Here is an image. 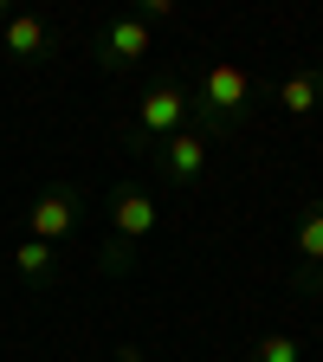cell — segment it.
I'll list each match as a JSON object with an SVG mask.
<instances>
[{
    "label": "cell",
    "instance_id": "cell-5",
    "mask_svg": "<svg viewBox=\"0 0 323 362\" xmlns=\"http://www.w3.org/2000/svg\"><path fill=\"white\" fill-rule=\"evenodd\" d=\"M78 220H84V194L78 188H45L33 207H26V240H45V246H59L65 233H78Z\"/></svg>",
    "mask_w": 323,
    "mask_h": 362
},
{
    "label": "cell",
    "instance_id": "cell-10",
    "mask_svg": "<svg viewBox=\"0 0 323 362\" xmlns=\"http://www.w3.org/2000/svg\"><path fill=\"white\" fill-rule=\"evenodd\" d=\"M13 272H20V285H52V279H59V246L20 240V246H13Z\"/></svg>",
    "mask_w": 323,
    "mask_h": 362
},
{
    "label": "cell",
    "instance_id": "cell-9",
    "mask_svg": "<svg viewBox=\"0 0 323 362\" xmlns=\"http://www.w3.org/2000/svg\"><path fill=\"white\" fill-rule=\"evenodd\" d=\"M271 98H278V110H291V117H317V110H323V65H298V71H285Z\"/></svg>",
    "mask_w": 323,
    "mask_h": 362
},
{
    "label": "cell",
    "instance_id": "cell-3",
    "mask_svg": "<svg viewBox=\"0 0 323 362\" xmlns=\"http://www.w3.org/2000/svg\"><path fill=\"white\" fill-rule=\"evenodd\" d=\"M291 291L298 298H323V194L298 207V226H291Z\"/></svg>",
    "mask_w": 323,
    "mask_h": 362
},
{
    "label": "cell",
    "instance_id": "cell-11",
    "mask_svg": "<svg viewBox=\"0 0 323 362\" xmlns=\"http://www.w3.org/2000/svg\"><path fill=\"white\" fill-rule=\"evenodd\" d=\"M246 362H304V343L285 337V330H271V337H259V343L246 349Z\"/></svg>",
    "mask_w": 323,
    "mask_h": 362
},
{
    "label": "cell",
    "instance_id": "cell-8",
    "mask_svg": "<svg viewBox=\"0 0 323 362\" xmlns=\"http://www.w3.org/2000/svg\"><path fill=\"white\" fill-rule=\"evenodd\" d=\"M90 52H98L104 71H129V65H143V52H149V26L136 20V13H117V20L98 33V45H90Z\"/></svg>",
    "mask_w": 323,
    "mask_h": 362
},
{
    "label": "cell",
    "instance_id": "cell-12",
    "mask_svg": "<svg viewBox=\"0 0 323 362\" xmlns=\"http://www.w3.org/2000/svg\"><path fill=\"white\" fill-rule=\"evenodd\" d=\"M136 20H143V26H168L175 7H168V0H143V7H136Z\"/></svg>",
    "mask_w": 323,
    "mask_h": 362
},
{
    "label": "cell",
    "instance_id": "cell-2",
    "mask_svg": "<svg viewBox=\"0 0 323 362\" xmlns=\"http://www.w3.org/2000/svg\"><path fill=\"white\" fill-rule=\"evenodd\" d=\"M175 129H188V78L162 71V78L143 90V104H136V123L123 129V143H129L136 156H155Z\"/></svg>",
    "mask_w": 323,
    "mask_h": 362
},
{
    "label": "cell",
    "instance_id": "cell-6",
    "mask_svg": "<svg viewBox=\"0 0 323 362\" xmlns=\"http://www.w3.org/2000/svg\"><path fill=\"white\" fill-rule=\"evenodd\" d=\"M52 45H59V33L45 26L39 13L0 7V52H7V59H20V65H45V59H52Z\"/></svg>",
    "mask_w": 323,
    "mask_h": 362
},
{
    "label": "cell",
    "instance_id": "cell-1",
    "mask_svg": "<svg viewBox=\"0 0 323 362\" xmlns=\"http://www.w3.org/2000/svg\"><path fill=\"white\" fill-rule=\"evenodd\" d=\"M252 110H259V84H252V71L233 65V59H213V65L201 71V84H188V117H194L201 136L233 143V136L252 123Z\"/></svg>",
    "mask_w": 323,
    "mask_h": 362
},
{
    "label": "cell",
    "instance_id": "cell-4",
    "mask_svg": "<svg viewBox=\"0 0 323 362\" xmlns=\"http://www.w3.org/2000/svg\"><path fill=\"white\" fill-rule=\"evenodd\" d=\"M149 162L162 168V181H168L175 194H194V181L207 175V136L188 123V129H175V136H168V143H162Z\"/></svg>",
    "mask_w": 323,
    "mask_h": 362
},
{
    "label": "cell",
    "instance_id": "cell-7",
    "mask_svg": "<svg viewBox=\"0 0 323 362\" xmlns=\"http://www.w3.org/2000/svg\"><path fill=\"white\" fill-rule=\"evenodd\" d=\"M110 226H117V240H123V246H143L155 226H162L155 194H143L136 181H117V188H110Z\"/></svg>",
    "mask_w": 323,
    "mask_h": 362
}]
</instances>
